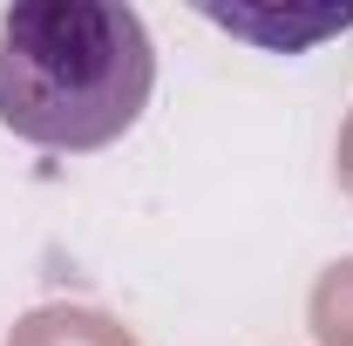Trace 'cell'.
I'll return each mask as SVG.
<instances>
[{"instance_id": "6da1fadb", "label": "cell", "mask_w": 353, "mask_h": 346, "mask_svg": "<svg viewBox=\"0 0 353 346\" xmlns=\"http://www.w3.org/2000/svg\"><path fill=\"white\" fill-rule=\"evenodd\" d=\"M157 88V48L123 0H21L0 14V130L88 156L136 130Z\"/></svg>"}, {"instance_id": "7a4b0ae2", "label": "cell", "mask_w": 353, "mask_h": 346, "mask_svg": "<svg viewBox=\"0 0 353 346\" xmlns=\"http://www.w3.org/2000/svg\"><path fill=\"white\" fill-rule=\"evenodd\" d=\"M204 21H218V28H231V34H245V41H265V48H306V41H326V34H340V28H353V7H340V14H312V21H259V14H238V7H197Z\"/></svg>"}]
</instances>
